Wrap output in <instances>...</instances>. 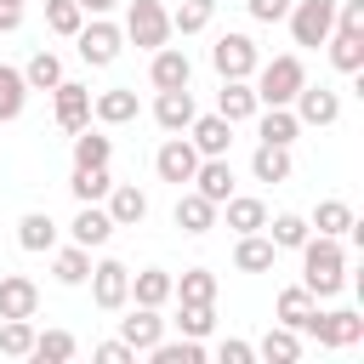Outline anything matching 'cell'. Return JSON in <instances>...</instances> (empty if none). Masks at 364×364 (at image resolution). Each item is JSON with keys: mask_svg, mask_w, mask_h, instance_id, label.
Instances as JSON below:
<instances>
[{"mask_svg": "<svg viewBox=\"0 0 364 364\" xmlns=\"http://www.w3.org/2000/svg\"><path fill=\"white\" fill-rule=\"evenodd\" d=\"M301 245H307V256H301V284H307L313 296H336V290H341V267H347L341 245H330V239H301Z\"/></svg>", "mask_w": 364, "mask_h": 364, "instance_id": "obj_1", "label": "cell"}, {"mask_svg": "<svg viewBox=\"0 0 364 364\" xmlns=\"http://www.w3.org/2000/svg\"><path fill=\"white\" fill-rule=\"evenodd\" d=\"M307 85V68H301V57H273L267 68H262V85H256V102H267V108H279V102H296V91Z\"/></svg>", "mask_w": 364, "mask_h": 364, "instance_id": "obj_2", "label": "cell"}, {"mask_svg": "<svg viewBox=\"0 0 364 364\" xmlns=\"http://www.w3.org/2000/svg\"><path fill=\"white\" fill-rule=\"evenodd\" d=\"M284 17H290L296 46H324L330 28H336V0H296Z\"/></svg>", "mask_w": 364, "mask_h": 364, "instance_id": "obj_3", "label": "cell"}, {"mask_svg": "<svg viewBox=\"0 0 364 364\" xmlns=\"http://www.w3.org/2000/svg\"><path fill=\"white\" fill-rule=\"evenodd\" d=\"M125 34H131L136 46H148V51H159V46L171 40V11H165L159 0H131V17H125Z\"/></svg>", "mask_w": 364, "mask_h": 364, "instance_id": "obj_4", "label": "cell"}, {"mask_svg": "<svg viewBox=\"0 0 364 364\" xmlns=\"http://www.w3.org/2000/svg\"><path fill=\"white\" fill-rule=\"evenodd\" d=\"M301 330L318 336L324 347H353V341L364 336V318H358V313H318V307H313V313L301 318Z\"/></svg>", "mask_w": 364, "mask_h": 364, "instance_id": "obj_5", "label": "cell"}, {"mask_svg": "<svg viewBox=\"0 0 364 364\" xmlns=\"http://www.w3.org/2000/svg\"><path fill=\"white\" fill-rule=\"evenodd\" d=\"M210 63H216L222 80H245V74L256 68V40H250V34H222L216 51H210Z\"/></svg>", "mask_w": 364, "mask_h": 364, "instance_id": "obj_6", "label": "cell"}, {"mask_svg": "<svg viewBox=\"0 0 364 364\" xmlns=\"http://www.w3.org/2000/svg\"><path fill=\"white\" fill-rule=\"evenodd\" d=\"M91 296H97V307H125V296H131L125 262H97L91 267Z\"/></svg>", "mask_w": 364, "mask_h": 364, "instance_id": "obj_7", "label": "cell"}, {"mask_svg": "<svg viewBox=\"0 0 364 364\" xmlns=\"http://www.w3.org/2000/svg\"><path fill=\"white\" fill-rule=\"evenodd\" d=\"M154 165H159V176H165V182H176V188H182V182H193V171H199V148H193V142H182V136H171V142L159 148V159H154Z\"/></svg>", "mask_w": 364, "mask_h": 364, "instance_id": "obj_8", "label": "cell"}, {"mask_svg": "<svg viewBox=\"0 0 364 364\" xmlns=\"http://www.w3.org/2000/svg\"><path fill=\"white\" fill-rule=\"evenodd\" d=\"M34 307H40L34 279H23V273L0 279V318H34Z\"/></svg>", "mask_w": 364, "mask_h": 364, "instance_id": "obj_9", "label": "cell"}, {"mask_svg": "<svg viewBox=\"0 0 364 364\" xmlns=\"http://www.w3.org/2000/svg\"><path fill=\"white\" fill-rule=\"evenodd\" d=\"M80 57L85 63H114L119 57V28L114 23H80Z\"/></svg>", "mask_w": 364, "mask_h": 364, "instance_id": "obj_10", "label": "cell"}, {"mask_svg": "<svg viewBox=\"0 0 364 364\" xmlns=\"http://www.w3.org/2000/svg\"><path fill=\"white\" fill-rule=\"evenodd\" d=\"M51 91H57V125H63V131H80L85 114H91V91L74 85V80H57Z\"/></svg>", "mask_w": 364, "mask_h": 364, "instance_id": "obj_11", "label": "cell"}, {"mask_svg": "<svg viewBox=\"0 0 364 364\" xmlns=\"http://www.w3.org/2000/svg\"><path fill=\"white\" fill-rule=\"evenodd\" d=\"M154 114H159V125H165V131H182V125H193V97H188V85H171V91H159Z\"/></svg>", "mask_w": 364, "mask_h": 364, "instance_id": "obj_12", "label": "cell"}, {"mask_svg": "<svg viewBox=\"0 0 364 364\" xmlns=\"http://www.w3.org/2000/svg\"><path fill=\"white\" fill-rule=\"evenodd\" d=\"M193 182H199V193H205L210 205H222V199L233 193V171H228V159H222V154H210V159L193 171Z\"/></svg>", "mask_w": 364, "mask_h": 364, "instance_id": "obj_13", "label": "cell"}, {"mask_svg": "<svg viewBox=\"0 0 364 364\" xmlns=\"http://www.w3.org/2000/svg\"><path fill=\"white\" fill-rule=\"evenodd\" d=\"M119 330H125L119 341H131V347L142 353V347H154V341H159V330H165V318H159L154 307H142V301H136V313H131V318H125Z\"/></svg>", "mask_w": 364, "mask_h": 364, "instance_id": "obj_14", "label": "cell"}, {"mask_svg": "<svg viewBox=\"0 0 364 364\" xmlns=\"http://www.w3.org/2000/svg\"><path fill=\"white\" fill-rule=\"evenodd\" d=\"M330 46H336V68H358L364 63V34H358V23H336L330 28Z\"/></svg>", "mask_w": 364, "mask_h": 364, "instance_id": "obj_15", "label": "cell"}, {"mask_svg": "<svg viewBox=\"0 0 364 364\" xmlns=\"http://www.w3.org/2000/svg\"><path fill=\"white\" fill-rule=\"evenodd\" d=\"M296 102H301V119H313V125H330V119L341 114L336 91H324V85H301V91H296Z\"/></svg>", "mask_w": 364, "mask_h": 364, "instance_id": "obj_16", "label": "cell"}, {"mask_svg": "<svg viewBox=\"0 0 364 364\" xmlns=\"http://www.w3.org/2000/svg\"><path fill=\"white\" fill-rule=\"evenodd\" d=\"M210 222H216V205H210V199H205L199 188L176 199V228H188V233H205Z\"/></svg>", "mask_w": 364, "mask_h": 364, "instance_id": "obj_17", "label": "cell"}, {"mask_svg": "<svg viewBox=\"0 0 364 364\" xmlns=\"http://www.w3.org/2000/svg\"><path fill=\"white\" fill-rule=\"evenodd\" d=\"M188 74H193V68H188V57H182V51H171V46H159V51H154V85H159V91L188 85Z\"/></svg>", "mask_w": 364, "mask_h": 364, "instance_id": "obj_18", "label": "cell"}, {"mask_svg": "<svg viewBox=\"0 0 364 364\" xmlns=\"http://www.w3.org/2000/svg\"><path fill=\"white\" fill-rule=\"evenodd\" d=\"M216 114H222V119H245V114H256V85L228 80V85H222V97H216Z\"/></svg>", "mask_w": 364, "mask_h": 364, "instance_id": "obj_19", "label": "cell"}, {"mask_svg": "<svg viewBox=\"0 0 364 364\" xmlns=\"http://www.w3.org/2000/svg\"><path fill=\"white\" fill-rule=\"evenodd\" d=\"M68 188L85 199V205H97L108 188H114V176H108V165H74V176H68Z\"/></svg>", "mask_w": 364, "mask_h": 364, "instance_id": "obj_20", "label": "cell"}, {"mask_svg": "<svg viewBox=\"0 0 364 364\" xmlns=\"http://www.w3.org/2000/svg\"><path fill=\"white\" fill-rule=\"evenodd\" d=\"M228 228H239V233H256V228H267V205L262 199H250V193H228Z\"/></svg>", "mask_w": 364, "mask_h": 364, "instance_id": "obj_21", "label": "cell"}, {"mask_svg": "<svg viewBox=\"0 0 364 364\" xmlns=\"http://www.w3.org/2000/svg\"><path fill=\"white\" fill-rule=\"evenodd\" d=\"M108 233H114V216H108V210L85 205V210L74 216V245H85V250H91V245H102Z\"/></svg>", "mask_w": 364, "mask_h": 364, "instance_id": "obj_22", "label": "cell"}, {"mask_svg": "<svg viewBox=\"0 0 364 364\" xmlns=\"http://www.w3.org/2000/svg\"><path fill=\"white\" fill-rule=\"evenodd\" d=\"M273 239H262V233H245L239 245H233V262L245 267V273H262V267H273Z\"/></svg>", "mask_w": 364, "mask_h": 364, "instance_id": "obj_23", "label": "cell"}, {"mask_svg": "<svg viewBox=\"0 0 364 364\" xmlns=\"http://www.w3.org/2000/svg\"><path fill=\"white\" fill-rule=\"evenodd\" d=\"M296 131H301V119H296L284 102L262 114V142H279V148H290V142H296Z\"/></svg>", "mask_w": 364, "mask_h": 364, "instance_id": "obj_24", "label": "cell"}, {"mask_svg": "<svg viewBox=\"0 0 364 364\" xmlns=\"http://www.w3.org/2000/svg\"><path fill=\"white\" fill-rule=\"evenodd\" d=\"M228 125H233V119H222V114L193 119V148H199V154H228Z\"/></svg>", "mask_w": 364, "mask_h": 364, "instance_id": "obj_25", "label": "cell"}, {"mask_svg": "<svg viewBox=\"0 0 364 364\" xmlns=\"http://www.w3.org/2000/svg\"><path fill=\"white\" fill-rule=\"evenodd\" d=\"M250 171H256L262 182H284V176H290V148L262 142V148H256V159H250Z\"/></svg>", "mask_w": 364, "mask_h": 364, "instance_id": "obj_26", "label": "cell"}, {"mask_svg": "<svg viewBox=\"0 0 364 364\" xmlns=\"http://www.w3.org/2000/svg\"><path fill=\"white\" fill-rule=\"evenodd\" d=\"M108 216H114V228H119V222H142V216H148V193H142V188H131V182H119V188H114Z\"/></svg>", "mask_w": 364, "mask_h": 364, "instance_id": "obj_27", "label": "cell"}, {"mask_svg": "<svg viewBox=\"0 0 364 364\" xmlns=\"http://www.w3.org/2000/svg\"><path fill=\"white\" fill-rule=\"evenodd\" d=\"M17 239H23V250H51V245H57V228H51L46 210H28V216L17 222Z\"/></svg>", "mask_w": 364, "mask_h": 364, "instance_id": "obj_28", "label": "cell"}, {"mask_svg": "<svg viewBox=\"0 0 364 364\" xmlns=\"http://www.w3.org/2000/svg\"><path fill=\"white\" fill-rule=\"evenodd\" d=\"M91 108H97V119H102V125H119V119H131V114H136V91H102Z\"/></svg>", "mask_w": 364, "mask_h": 364, "instance_id": "obj_29", "label": "cell"}, {"mask_svg": "<svg viewBox=\"0 0 364 364\" xmlns=\"http://www.w3.org/2000/svg\"><path fill=\"white\" fill-rule=\"evenodd\" d=\"M131 290H136V301H142V307H159V301L171 296V273H159V267H142V273L131 279Z\"/></svg>", "mask_w": 364, "mask_h": 364, "instance_id": "obj_30", "label": "cell"}, {"mask_svg": "<svg viewBox=\"0 0 364 364\" xmlns=\"http://www.w3.org/2000/svg\"><path fill=\"white\" fill-rule=\"evenodd\" d=\"M313 313V290L307 284H290V290H279V318L290 324V330H301V318Z\"/></svg>", "mask_w": 364, "mask_h": 364, "instance_id": "obj_31", "label": "cell"}, {"mask_svg": "<svg viewBox=\"0 0 364 364\" xmlns=\"http://www.w3.org/2000/svg\"><path fill=\"white\" fill-rule=\"evenodd\" d=\"M51 267H57V279H63V284H80V279L91 273V250H85V245H68V250H57V262H51Z\"/></svg>", "mask_w": 364, "mask_h": 364, "instance_id": "obj_32", "label": "cell"}, {"mask_svg": "<svg viewBox=\"0 0 364 364\" xmlns=\"http://www.w3.org/2000/svg\"><path fill=\"white\" fill-rule=\"evenodd\" d=\"M57 80H63V63H57L51 51H34L28 68H23V85H40V91H46V85H57Z\"/></svg>", "mask_w": 364, "mask_h": 364, "instance_id": "obj_33", "label": "cell"}, {"mask_svg": "<svg viewBox=\"0 0 364 364\" xmlns=\"http://www.w3.org/2000/svg\"><path fill=\"white\" fill-rule=\"evenodd\" d=\"M74 165H108V136H97V131H74Z\"/></svg>", "mask_w": 364, "mask_h": 364, "instance_id": "obj_34", "label": "cell"}, {"mask_svg": "<svg viewBox=\"0 0 364 364\" xmlns=\"http://www.w3.org/2000/svg\"><path fill=\"white\" fill-rule=\"evenodd\" d=\"M313 222H318V233H353V205L347 199H324Z\"/></svg>", "mask_w": 364, "mask_h": 364, "instance_id": "obj_35", "label": "cell"}, {"mask_svg": "<svg viewBox=\"0 0 364 364\" xmlns=\"http://www.w3.org/2000/svg\"><path fill=\"white\" fill-rule=\"evenodd\" d=\"M171 290H182V301H216V273L188 267V273H182V284H171Z\"/></svg>", "mask_w": 364, "mask_h": 364, "instance_id": "obj_36", "label": "cell"}, {"mask_svg": "<svg viewBox=\"0 0 364 364\" xmlns=\"http://www.w3.org/2000/svg\"><path fill=\"white\" fill-rule=\"evenodd\" d=\"M23 91H28V85H23V74L0 63V119H17V108H23Z\"/></svg>", "mask_w": 364, "mask_h": 364, "instance_id": "obj_37", "label": "cell"}, {"mask_svg": "<svg viewBox=\"0 0 364 364\" xmlns=\"http://www.w3.org/2000/svg\"><path fill=\"white\" fill-rule=\"evenodd\" d=\"M0 353H11V358L34 353V330H28V318H6V330H0Z\"/></svg>", "mask_w": 364, "mask_h": 364, "instance_id": "obj_38", "label": "cell"}, {"mask_svg": "<svg viewBox=\"0 0 364 364\" xmlns=\"http://www.w3.org/2000/svg\"><path fill=\"white\" fill-rule=\"evenodd\" d=\"M262 353H267L273 364H296V358H301V341H296V330H267Z\"/></svg>", "mask_w": 364, "mask_h": 364, "instance_id": "obj_39", "label": "cell"}, {"mask_svg": "<svg viewBox=\"0 0 364 364\" xmlns=\"http://www.w3.org/2000/svg\"><path fill=\"white\" fill-rule=\"evenodd\" d=\"M80 0H46V23L57 28V34H80Z\"/></svg>", "mask_w": 364, "mask_h": 364, "instance_id": "obj_40", "label": "cell"}, {"mask_svg": "<svg viewBox=\"0 0 364 364\" xmlns=\"http://www.w3.org/2000/svg\"><path fill=\"white\" fill-rule=\"evenodd\" d=\"M210 11H216V0H182V6H176V17H171V28L193 34V28H205V23H210Z\"/></svg>", "mask_w": 364, "mask_h": 364, "instance_id": "obj_41", "label": "cell"}, {"mask_svg": "<svg viewBox=\"0 0 364 364\" xmlns=\"http://www.w3.org/2000/svg\"><path fill=\"white\" fill-rule=\"evenodd\" d=\"M182 336H205L210 324H216V313H210V301H182Z\"/></svg>", "mask_w": 364, "mask_h": 364, "instance_id": "obj_42", "label": "cell"}, {"mask_svg": "<svg viewBox=\"0 0 364 364\" xmlns=\"http://www.w3.org/2000/svg\"><path fill=\"white\" fill-rule=\"evenodd\" d=\"M34 358H51V364L74 358V336H63V330H51V336H34Z\"/></svg>", "mask_w": 364, "mask_h": 364, "instance_id": "obj_43", "label": "cell"}, {"mask_svg": "<svg viewBox=\"0 0 364 364\" xmlns=\"http://www.w3.org/2000/svg\"><path fill=\"white\" fill-rule=\"evenodd\" d=\"M301 239H307V222H301L296 210L273 216V245H301Z\"/></svg>", "mask_w": 364, "mask_h": 364, "instance_id": "obj_44", "label": "cell"}, {"mask_svg": "<svg viewBox=\"0 0 364 364\" xmlns=\"http://www.w3.org/2000/svg\"><path fill=\"white\" fill-rule=\"evenodd\" d=\"M154 358H159V364H199L205 353H199V341L188 336V341H176V347H159V341H154Z\"/></svg>", "mask_w": 364, "mask_h": 364, "instance_id": "obj_45", "label": "cell"}, {"mask_svg": "<svg viewBox=\"0 0 364 364\" xmlns=\"http://www.w3.org/2000/svg\"><path fill=\"white\" fill-rule=\"evenodd\" d=\"M290 11V0H250V17H262V23H279Z\"/></svg>", "mask_w": 364, "mask_h": 364, "instance_id": "obj_46", "label": "cell"}, {"mask_svg": "<svg viewBox=\"0 0 364 364\" xmlns=\"http://www.w3.org/2000/svg\"><path fill=\"white\" fill-rule=\"evenodd\" d=\"M131 353H136L131 341H102V347H97V358H102V364H125Z\"/></svg>", "mask_w": 364, "mask_h": 364, "instance_id": "obj_47", "label": "cell"}, {"mask_svg": "<svg viewBox=\"0 0 364 364\" xmlns=\"http://www.w3.org/2000/svg\"><path fill=\"white\" fill-rule=\"evenodd\" d=\"M222 364H250V347L245 341H222Z\"/></svg>", "mask_w": 364, "mask_h": 364, "instance_id": "obj_48", "label": "cell"}, {"mask_svg": "<svg viewBox=\"0 0 364 364\" xmlns=\"http://www.w3.org/2000/svg\"><path fill=\"white\" fill-rule=\"evenodd\" d=\"M17 17H23V0H0V28H17Z\"/></svg>", "mask_w": 364, "mask_h": 364, "instance_id": "obj_49", "label": "cell"}, {"mask_svg": "<svg viewBox=\"0 0 364 364\" xmlns=\"http://www.w3.org/2000/svg\"><path fill=\"white\" fill-rule=\"evenodd\" d=\"M114 0H80V11H108Z\"/></svg>", "mask_w": 364, "mask_h": 364, "instance_id": "obj_50", "label": "cell"}]
</instances>
